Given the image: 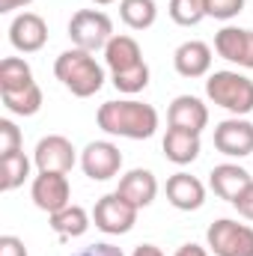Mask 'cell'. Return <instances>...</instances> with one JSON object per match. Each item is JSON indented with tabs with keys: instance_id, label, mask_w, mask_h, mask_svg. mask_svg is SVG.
I'll return each mask as SVG.
<instances>
[{
	"instance_id": "cell-1",
	"label": "cell",
	"mask_w": 253,
	"mask_h": 256,
	"mask_svg": "<svg viewBox=\"0 0 253 256\" xmlns=\"http://www.w3.org/2000/svg\"><path fill=\"white\" fill-rule=\"evenodd\" d=\"M98 126L108 134L146 140L158 128V114L152 104H143V102H104L98 108Z\"/></svg>"
},
{
	"instance_id": "cell-2",
	"label": "cell",
	"mask_w": 253,
	"mask_h": 256,
	"mask_svg": "<svg viewBox=\"0 0 253 256\" xmlns=\"http://www.w3.org/2000/svg\"><path fill=\"white\" fill-rule=\"evenodd\" d=\"M54 74L80 98L96 96L102 90V84H104L102 66L90 57V51H80V48H72V51L60 54L57 63H54Z\"/></svg>"
},
{
	"instance_id": "cell-3",
	"label": "cell",
	"mask_w": 253,
	"mask_h": 256,
	"mask_svg": "<svg viewBox=\"0 0 253 256\" xmlns=\"http://www.w3.org/2000/svg\"><path fill=\"white\" fill-rule=\"evenodd\" d=\"M206 92L214 104L226 108L230 114H250L253 110V80L238 72H214L206 80Z\"/></svg>"
},
{
	"instance_id": "cell-4",
	"label": "cell",
	"mask_w": 253,
	"mask_h": 256,
	"mask_svg": "<svg viewBox=\"0 0 253 256\" xmlns=\"http://www.w3.org/2000/svg\"><path fill=\"white\" fill-rule=\"evenodd\" d=\"M114 24L104 12H96V9H80L72 15L68 21V36L72 42L80 48V51H98V48H108V42L114 39Z\"/></svg>"
},
{
	"instance_id": "cell-5",
	"label": "cell",
	"mask_w": 253,
	"mask_h": 256,
	"mask_svg": "<svg viewBox=\"0 0 253 256\" xmlns=\"http://www.w3.org/2000/svg\"><path fill=\"white\" fill-rule=\"evenodd\" d=\"M208 248L214 256H253V230L236 220H214L208 226Z\"/></svg>"
},
{
	"instance_id": "cell-6",
	"label": "cell",
	"mask_w": 253,
	"mask_h": 256,
	"mask_svg": "<svg viewBox=\"0 0 253 256\" xmlns=\"http://www.w3.org/2000/svg\"><path fill=\"white\" fill-rule=\"evenodd\" d=\"M92 220L102 232L108 236H120L128 232L137 220V206H131L128 200H122L120 194H108L96 202V212H92Z\"/></svg>"
},
{
	"instance_id": "cell-7",
	"label": "cell",
	"mask_w": 253,
	"mask_h": 256,
	"mask_svg": "<svg viewBox=\"0 0 253 256\" xmlns=\"http://www.w3.org/2000/svg\"><path fill=\"white\" fill-rule=\"evenodd\" d=\"M80 167H84V173H86L90 179L104 182V179H114V176L120 173V167H122V155H120V149H116L114 143L98 140V143H90V146L84 149V155H80Z\"/></svg>"
},
{
	"instance_id": "cell-8",
	"label": "cell",
	"mask_w": 253,
	"mask_h": 256,
	"mask_svg": "<svg viewBox=\"0 0 253 256\" xmlns=\"http://www.w3.org/2000/svg\"><path fill=\"white\" fill-rule=\"evenodd\" d=\"M214 146L224 155L244 158L253 152V126L244 120H226L214 128Z\"/></svg>"
},
{
	"instance_id": "cell-9",
	"label": "cell",
	"mask_w": 253,
	"mask_h": 256,
	"mask_svg": "<svg viewBox=\"0 0 253 256\" xmlns=\"http://www.w3.org/2000/svg\"><path fill=\"white\" fill-rule=\"evenodd\" d=\"M214 48L224 60L238 63L244 68H253V30H242V27H224L214 36Z\"/></svg>"
},
{
	"instance_id": "cell-10",
	"label": "cell",
	"mask_w": 253,
	"mask_h": 256,
	"mask_svg": "<svg viewBox=\"0 0 253 256\" xmlns=\"http://www.w3.org/2000/svg\"><path fill=\"white\" fill-rule=\"evenodd\" d=\"M33 202L48 214L66 208L68 206V179H66V173H39L36 182H33Z\"/></svg>"
},
{
	"instance_id": "cell-11",
	"label": "cell",
	"mask_w": 253,
	"mask_h": 256,
	"mask_svg": "<svg viewBox=\"0 0 253 256\" xmlns=\"http://www.w3.org/2000/svg\"><path fill=\"white\" fill-rule=\"evenodd\" d=\"M36 164L42 173H68L74 167V149L72 143L60 137V134H51L45 140H39L36 146Z\"/></svg>"
},
{
	"instance_id": "cell-12",
	"label": "cell",
	"mask_w": 253,
	"mask_h": 256,
	"mask_svg": "<svg viewBox=\"0 0 253 256\" xmlns=\"http://www.w3.org/2000/svg\"><path fill=\"white\" fill-rule=\"evenodd\" d=\"M9 39H12V45H15L18 51L33 54V51H39V48L45 45V39H48V24H45L36 12H24V15H18V18L12 21Z\"/></svg>"
},
{
	"instance_id": "cell-13",
	"label": "cell",
	"mask_w": 253,
	"mask_h": 256,
	"mask_svg": "<svg viewBox=\"0 0 253 256\" xmlns=\"http://www.w3.org/2000/svg\"><path fill=\"white\" fill-rule=\"evenodd\" d=\"M170 128H182V131H194L200 134L206 122H208V110L200 98L194 96H179L173 104H170Z\"/></svg>"
},
{
	"instance_id": "cell-14",
	"label": "cell",
	"mask_w": 253,
	"mask_h": 256,
	"mask_svg": "<svg viewBox=\"0 0 253 256\" xmlns=\"http://www.w3.org/2000/svg\"><path fill=\"white\" fill-rule=\"evenodd\" d=\"M167 200L182 208V212H190V208H200L202 200H206V188L200 179H194L190 173H176L167 179Z\"/></svg>"
},
{
	"instance_id": "cell-15",
	"label": "cell",
	"mask_w": 253,
	"mask_h": 256,
	"mask_svg": "<svg viewBox=\"0 0 253 256\" xmlns=\"http://www.w3.org/2000/svg\"><path fill=\"white\" fill-rule=\"evenodd\" d=\"M173 63H176V72L185 74V78H202L212 66V48L206 42H185L176 48L173 54Z\"/></svg>"
},
{
	"instance_id": "cell-16",
	"label": "cell",
	"mask_w": 253,
	"mask_h": 256,
	"mask_svg": "<svg viewBox=\"0 0 253 256\" xmlns=\"http://www.w3.org/2000/svg\"><path fill=\"white\" fill-rule=\"evenodd\" d=\"M116 194H120L122 200H128L131 206L143 208V206H149V202L155 200V194H158V182H155V176H152L149 170H131L128 176H122V182H120Z\"/></svg>"
},
{
	"instance_id": "cell-17",
	"label": "cell",
	"mask_w": 253,
	"mask_h": 256,
	"mask_svg": "<svg viewBox=\"0 0 253 256\" xmlns=\"http://www.w3.org/2000/svg\"><path fill=\"white\" fill-rule=\"evenodd\" d=\"M250 182H253L250 173L242 170L238 164H220V167L212 170V191L218 194L220 200H230V202H236V196L244 191Z\"/></svg>"
},
{
	"instance_id": "cell-18",
	"label": "cell",
	"mask_w": 253,
	"mask_h": 256,
	"mask_svg": "<svg viewBox=\"0 0 253 256\" xmlns=\"http://www.w3.org/2000/svg\"><path fill=\"white\" fill-rule=\"evenodd\" d=\"M104 60H108V66H110L114 74L128 72V68H137V66L143 63L140 45H137L131 36H114V39L108 42V48H104Z\"/></svg>"
},
{
	"instance_id": "cell-19",
	"label": "cell",
	"mask_w": 253,
	"mask_h": 256,
	"mask_svg": "<svg viewBox=\"0 0 253 256\" xmlns=\"http://www.w3.org/2000/svg\"><path fill=\"white\" fill-rule=\"evenodd\" d=\"M164 155L173 164H190L200 155V134L182 131V128H170L164 137Z\"/></svg>"
},
{
	"instance_id": "cell-20",
	"label": "cell",
	"mask_w": 253,
	"mask_h": 256,
	"mask_svg": "<svg viewBox=\"0 0 253 256\" xmlns=\"http://www.w3.org/2000/svg\"><path fill=\"white\" fill-rule=\"evenodd\" d=\"M33 86V74H30V66L18 57H6L0 60V92H18V90H27Z\"/></svg>"
},
{
	"instance_id": "cell-21",
	"label": "cell",
	"mask_w": 253,
	"mask_h": 256,
	"mask_svg": "<svg viewBox=\"0 0 253 256\" xmlns=\"http://www.w3.org/2000/svg\"><path fill=\"white\" fill-rule=\"evenodd\" d=\"M51 226H54V232H60L66 238H74V236H84L86 232L90 214L80 206H66V208L51 214Z\"/></svg>"
},
{
	"instance_id": "cell-22",
	"label": "cell",
	"mask_w": 253,
	"mask_h": 256,
	"mask_svg": "<svg viewBox=\"0 0 253 256\" xmlns=\"http://www.w3.org/2000/svg\"><path fill=\"white\" fill-rule=\"evenodd\" d=\"M27 176H30V161L24 152L0 155V191H12V188L24 185Z\"/></svg>"
},
{
	"instance_id": "cell-23",
	"label": "cell",
	"mask_w": 253,
	"mask_h": 256,
	"mask_svg": "<svg viewBox=\"0 0 253 256\" xmlns=\"http://www.w3.org/2000/svg\"><path fill=\"white\" fill-rule=\"evenodd\" d=\"M120 15L131 30H146L155 21V3L152 0H122Z\"/></svg>"
},
{
	"instance_id": "cell-24",
	"label": "cell",
	"mask_w": 253,
	"mask_h": 256,
	"mask_svg": "<svg viewBox=\"0 0 253 256\" xmlns=\"http://www.w3.org/2000/svg\"><path fill=\"white\" fill-rule=\"evenodd\" d=\"M0 96H3V104L18 116H30L42 108V90L36 84L27 90H18V92H0Z\"/></svg>"
},
{
	"instance_id": "cell-25",
	"label": "cell",
	"mask_w": 253,
	"mask_h": 256,
	"mask_svg": "<svg viewBox=\"0 0 253 256\" xmlns=\"http://www.w3.org/2000/svg\"><path fill=\"white\" fill-rule=\"evenodd\" d=\"M202 15H206L202 0H170V18L182 27H194Z\"/></svg>"
},
{
	"instance_id": "cell-26",
	"label": "cell",
	"mask_w": 253,
	"mask_h": 256,
	"mask_svg": "<svg viewBox=\"0 0 253 256\" xmlns=\"http://www.w3.org/2000/svg\"><path fill=\"white\" fill-rule=\"evenodd\" d=\"M146 84H149V68H146V63H140L137 68H128V72L114 74V86L122 90V92H140Z\"/></svg>"
},
{
	"instance_id": "cell-27",
	"label": "cell",
	"mask_w": 253,
	"mask_h": 256,
	"mask_svg": "<svg viewBox=\"0 0 253 256\" xmlns=\"http://www.w3.org/2000/svg\"><path fill=\"white\" fill-rule=\"evenodd\" d=\"M202 3H206V15L220 18V21L236 18L244 9V0H202Z\"/></svg>"
},
{
	"instance_id": "cell-28",
	"label": "cell",
	"mask_w": 253,
	"mask_h": 256,
	"mask_svg": "<svg viewBox=\"0 0 253 256\" xmlns=\"http://www.w3.org/2000/svg\"><path fill=\"white\" fill-rule=\"evenodd\" d=\"M12 152H21V131L9 120H0V155H12Z\"/></svg>"
},
{
	"instance_id": "cell-29",
	"label": "cell",
	"mask_w": 253,
	"mask_h": 256,
	"mask_svg": "<svg viewBox=\"0 0 253 256\" xmlns=\"http://www.w3.org/2000/svg\"><path fill=\"white\" fill-rule=\"evenodd\" d=\"M232 206L238 208V214H242V218L253 220V182L242 194H238V196H236V202H232Z\"/></svg>"
},
{
	"instance_id": "cell-30",
	"label": "cell",
	"mask_w": 253,
	"mask_h": 256,
	"mask_svg": "<svg viewBox=\"0 0 253 256\" xmlns=\"http://www.w3.org/2000/svg\"><path fill=\"white\" fill-rule=\"evenodd\" d=\"M0 256H27V248H24L21 238L3 236V238H0Z\"/></svg>"
},
{
	"instance_id": "cell-31",
	"label": "cell",
	"mask_w": 253,
	"mask_h": 256,
	"mask_svg": "<svg viewBox=\"0 0 253 256\" xmlns=\"http://www.w3.org/2000/svg\"><path fill=\"white\" fill-rule=\"evenodd\" d=\"M74 256H122V250L114 248V244H90L86 250H80Z\"/></svg>"
},
{
	"instance_id": "cell-32",
	"label": "cell",
	"mask_w": 253,
	"mask_h": 256,
	"mask_svg": "<svg viewBox=\"0 0 253 256\" xmlns=\"http://www.w3.org/2000/svg\"><path fill=\"white\" fill-rule=\"evenodd\" d=\"M176 256H208V254H206L200 244H185V248H179V250H176Z\"/></svg>"
},
{
	"instance_id": "cell-33",
	"label": "cell",
	"mask_w": 253,
	"mask_h": 256,
	"mask_svg": "<svg viewBox=\"0 0 253 256\" xmlns=\"http://www.w3.org/2000/svg\"><path fill=\"white\" fill-rule=\"evenodd\" d=\"M27 3H33V0H0V12H12V9L27 6Z\"/></svg>"
},
{
	"instance_id": "cell-34",
	"label": "cell",
	"mask_w": 253,
	"mask_h": 256,
	"mask_svg": "<svg viewBox=\"0 0 253 256\" xmlns=\"http://www.w3.org/2000/svg\"><path fill=\"white\" fill-rule=\"evenodd\" d=\"M134 256H164V254H161L155 244H140V248L134 250Z\"/></svg>"
},
{
	"instance_id": "cell-35",
	"label": "cell",
	"mask_w": 253,
	"mask_h": 256,
	"mask_svg": "<svg viewBox=\"0 0 253 256\" xmlns=\"http://www.w3.org/2000/svg\"><path fill=\"white\" fill-rule=\"evenodd\" d=\"M96 3H110V0H96Z\"/></svg>"
}]
</instances>
